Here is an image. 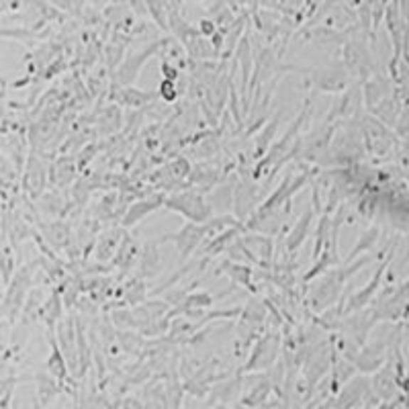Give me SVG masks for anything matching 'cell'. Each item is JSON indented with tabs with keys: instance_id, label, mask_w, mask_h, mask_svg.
<instances>
[{
	"instance_id": "obj_1",
	"label": "cell",
	"mask_w": 409,
	"mask_h": 409,
	"mask_svg": "<svg viewBox=\"0 0 409 409\" xmlns=\"http://www.w3.org/2000/svg\"><path fill=\"white\" fill-rule=\"evenodd\" d=\"M0 272H2L4 282H9L11 272H13V254L9 252V248L2 242H0Z\"/></svg>"
},
{
	"instance_id": "obj_2",
	"label": "cell",
	"mask_w": 409,
	"mask_h": 409,
	"mask_svg": "<svg viewBox=\"0 0 409 409\" xmlns=\"http://www.w3.org/2000/svg\"><path fill=\"white\" fill-rule=\"evenodd\" d=\"M0 297H2V294H0Z\"/></svg>"
}]
</instances>
